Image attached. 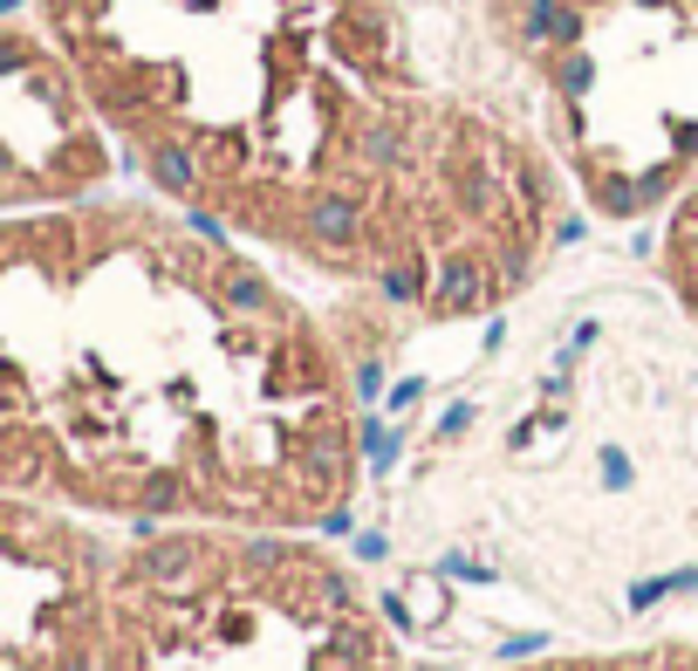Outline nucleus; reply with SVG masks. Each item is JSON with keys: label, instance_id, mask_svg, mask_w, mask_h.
Listing matches in <instances>:
<instances>
[{"label": "nucleus", "instance_id": "4", "mask_svg": "<svg viewBox=\"0 0 698 671\" xmlns=\"http://www.w3.org/2000/svg\"><path fill=\"white\" fill-rule=\"evenodd\" d=\"M103 172V124L62 49L0 28V213L90 200Z\"/></svg>", "mask_w": 698, "mask_h": 671}, {"label": "nucleus", "instance_id": "2", "mask_svg": "<svg viewBox=\"0 0 698 671\" xmlns=\"http://www.w3.org/2000/svg\"><path fill=\"white\" fill-rule=\"evenodd\" d=\"M103 671H404L363 582L295 535H131Z\"/></svg>", "mask_w": 698, "mask_h": 671}, {"label": "nucleus", "instance_id": "5", "mask_svg": "<svg viewBox=\"0 0 698 671\" xmlns=\"http://www.w3.org/2000/svg\"><path fill=\"white\" fill-rule=\"evenodd\" d=\"M507 671H698V644H644V651H575V658H527Z\"/></svg>", "mask_w": 698, "mask_h": 671}, {"label": "nucleus", "instance_id": "1", "mask_svg": "<svg viewBox=\"0 0 698 671\" xmlns=\"http://www.w3.org/2000/svg\"><path fill=\"white\" fill-rule=\"evenodd\" d=\"M356 439L322 336L199 220L0 213V494L82 521L343 528Z\"/></svg>", "mask_w": 698, "mask_h": 671}, {"label": "nucleus", "instance_id": "3", "mask_svg": "<svg viewBox=\"0 0 698 671\" xmlns=\"http://www.w3.org/2000/svg\"><path fill=\"white\" fill-rule=\"evenodd\" d=\"M123 541L0 494V671H103Z\"/></svg>", "mask_w": 698, "mask_h": 671}]
</instances>
